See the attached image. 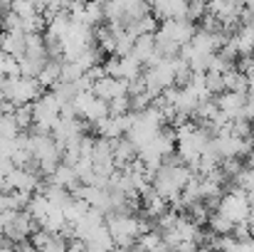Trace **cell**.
Returning a JSON list of instances; mask_svg holds the SVG:
<instances>
[{"label":"cell","instance_id":"cell-1","mask_svg":"<svg viewBox=\"0 0 254 252\" xmlns=\"http://www.w3.org/2000/svg\"><path fill=\"white\" fill-rule=\"evenodd\" d=\"M192 178V170L185 166V164H170V161H163L161 166L153 170V178H151V185L153 190L166 198V200H178L185 190V185L190 183Z\"/></svg>","mask_w":254,"mask_h":252},{"label":"cell","instance_id":"cell-2","mask_svg":"<svg viewBox=\"0 0 254 252\" xmlns=\"http://www.w3.org/2000/svg\"><path fill=\"white\" fill-rule=\"evenodd\" d=\"M106 228L114 238V245L119 250H128L133 243H138V238L143 233L151 230V225L143 218H136L133 213H114L106 218Z\"/></svg>","mask_w":254,"mask_h":252},{"label":"cell","instance_id":"cell-3","mask_svg":"<svg viewBox=\"0 0 254 252\" xmlns=\"http://www.w3.org/2000/svg\"><path fill=\"white\" fill-rule=\"evenodd\" d=\"M250 210H252V198L235 188V190H227L220 200H217V213H222L227 220H232L235 225H242L250 220Z\"/></svg>","mask_w":254,"mask_h":252},{"label":"cell","instance_id":"cell-4","mask_svg":"<svg viewBox=\"0 0 254 252\" xmlns=\"http://www.w3.org/2000/svg\"><path fill=\"white\" fill-rule=\"evenodd\" d=\"M32 116H35V126L40 131H52L57 126V121L62 119V104L55 96V91H47L32 101Z\"/></svg>","mask_w":254,"mask_h":252},{"label":"cell","instance_id":"cell-5","mask_svg":"<svg viewBox=\"0 0 254 252\" xmlns=\"http://www.w3.org/2000/svg\"><path fill=\"white\" fill-rule=\"evenodd\" d=\"M2 230H5V240L17 245V243H27L35 235L37 223H35V218L27 210H15V213H7Z\"/></svg>","mask_w":254,"mask_h":252},{"label":"cell","instance_id":"cell-6","mask_svg":"<svg viewBox=\"0 0 254 252\" xmlns=\"http://www.w3.org/2000/svg\"><path fill=\"white\" fill-rule=\"evenodd\" d=\"M74 111L77 116L86 121V124H99L101 119H106L111 111H109V104L104 99H99L94 91H82L74 101Z\"/></svg>","mask_w":254,"mask_h":252},{"label":"cell","instance_id":"cell-7","mask_svg":"<svg viewBox=\"0 0 254 252\" xmlns=\"http://www.w3.org/2000/svg\"><path fill=\"white\" fill-rule=\"evenodd\" d=\"M50 183L52 185H60V188H67V190H77L82 185L79 175H77V168L67 161H62L60 166L55 168V173L50 175Z\"/></svg>","mask_w":254,"mask_h":252},{"label":"cell","instance_id":"cell-8","mask_svg":"<svg viewBox=\"0 0 254 252\" xmlns=\"http://www.w3.org/2000/svg\"><path fill=\"white\" fill-rule=\"evenodd\" d=\"M40 84L42 86H55V84L62 82V60H52L50 57V62L45 65V70L40 72Z\"/></svg>","mask_w":254,"mask_h":252},{"label":"cell","instance_id":"cell-9","mask_svg":"<svg viewBox=\"0 0 254 252\" xmlns=\"http://www.w3.org/2000/svg\"><path fill=\"white\" fill-rule=\"evenodd\" d=\"M27 50V35L25 32H7L5 35V52L12 55L15 60H20Z\"/></svg>","mask_w":254,"mask_h":252},{"label":"cell","instance_id":"cell-10","mask_svg":"<svg viewBox=\"0 0 254 252\" xmlns=\"http://www.w3.org/2000/svg\"><path fill=\"white\" fill-rule=\"evenodd\" d=\"M10 116L15 121V126L20 131H27L30 126H35V116H32V104H20L10 109Z\"/></svg>","mask_w":254,"mask_h":252},{"label":"cell","instance_id":"cell-11","mask_svg":"<svg viewBox=\"0 0 254 252\" xmlns=\"http://www.w3.org/2000/svg\"><path fill=\"white\" fill-rule=\"evenodd\" d=\"M40 252H69V240L64 238V235H52L42 248Z\"/></svg>","mask_w":254,"mask_h":252},{"label":"cell","instance_id":"cell-12","mask_svg":"<svg viewBox=\"0 0 254 252\" xmlns=\"http://www.w3.org/2000/svg\"><path fill=\"white\" fill-rule=\"evenodd\" d=\"M131 252H146V250H141V248H136V250H131Z\"/></svg>","mask_w":254,"mask_h":252}]
</instances>
